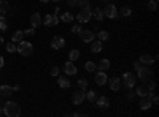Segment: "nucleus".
Listing matches in <instances>:
<instances>
[{
	"label": "nucleus",
	"instance_id": "1",
	"mask_svg": "<svg viewBox=\"0 0 159 117\" xmlns=\"http://www.w3.org/2000/svg\"><path fill=\"white\" fill-rule=\"evenodd\" d=\"M3 114L7 117H19L21 115V106L16 101H7L3 105Z\"/></svg>",
	"mask_w": 159,
	"mask_h": 117
},
{
	"label": "nucleus",
	"instance_id": "2",
	"mask_svg": "<svg viewBox=\"0 0 159 117\" xmlns=\"http://www.w3.org/2000/svg\"><path fill=\"white\" fill-rule=\"evenodd\" d=\"M16 52H19L22 57H29V56L34 54V46L29 41H21L16 46Z\"/></svg>",
	"mask_w": 159,
	"mask_h": 117
},
{
	"label": "nucleus",
	"instance_id": "3",
	"mask_svg": "<svg viewBox=\"0 0 159 117\" xmlns=\"http://www.w3.org/2000/svg\"><path fill=\"white\" fill-rule=\"evenodd\" d=\"M121 82H124V87L126 89H132V87L135 86V82H137V77H135L134 73H124Z\"/></svg>",
	"mask_w": 159,
	"mask_h": 117
},
{
	"label": "nucleus",
	"instance_id": "4",
	"mask_svg": "<svg viewBox=\"0 0 159 117\" xmlns=\"http://www.w3.org/2000/svg\"><path fill=\"white\" fill-rule=\"evenodd\" d=\"M57 13H59V8H56L52 15H46V18H45V21H43V24L46 25V27H54V25H57V22H59Z\"/></svg>",
	"mask_w": 159,
	"mask_h": 117
},
{
	"label": "nucleus",
	"instance_id": "5",
	"mask_svg": "<svg viewBox=\"0 0 159 117\" xmlns=\"http://www.w3.org/2000/svg\"><path fill=\"white\" fill-rule=\"evenodd\" d=\"M84 98H86V90H83V89L75 90L73 95H72V103L73 105H81L84 101Z\"/></svg>",
	"mask_w": 159,
	"mask_h": 117
},
{
	"label": "nucleus",
	"instance_id": "6",
	"mask_svg": "<svg viewBox=\"0 0 159 117\" xmlns=\"http://www.w3.org/2000/svg\"><path fill=\"white\" fill-rule=\"evenodd\" d=\"M78 36H80V40H81L83 43H91L96 38V33L91 32V30H83L81 29V30L78 32Z\"/></svg>",
	"mask_w": 159,
	"mask_h": 117
},
{
	"label": "nucleus",
	"instance_id": "7",
	"mask_svg": "<svg viewBox=\"0 0 159 117\" xmlns=\"http://www.w3.org/2000/svg\"><path fill=\"white\" fill-rule=\"evenodd\" d=\"M151 68H150V65H147V67H142L140 70H137V76H139V79L140 81H147L150 79V76H151Z\"/></svg>",
	"mask_w": 159,
	"mask_h": 117
},
{
	"label": "nucleus",
	"instance_id": "8",
	"mask_svg": "<svg viewBox=\"0 0 159 117\" xmlns=\"http://www.w3.org/2000/svg\"><path fill=\"white\" fill-rule=\"evenodd\" d=\"M75 18L78 19V22H89L91 18H92V11L91 10H81Z\"/></svg>",
	"mask_w": 159,
	"mask_h": 117
},
{
	"label": "nucleus",
	"instance_id": "9",
	"mask_svg": "<svg viewBox=\"0 0 159 117\" xmlns=\"http://www.w3.org/2000/svg\"><path fill=\"white\" fill-rule=\"evenodd\" d=\"M103 15L105 18H110V19H116L118 18V10L115 5H107L103 8Z\"/></svg>",
	"mask_w": 159,
	"mask_h": 117
},
{
	"label": "nucleus",
	"instance_id": "10",
	"mask_svg": "<svg viewBox=\"0 0 159 117\" xmlns=\"http://www.w3.org/2000/svg\"><path fill=\"white\" fill-rule=\"evenodd\" d=\"M121 77H118V76H113L111 79H110V89L113 90V92H119L121 90Z\"/></svg>",
	"mask_w": 159,
	"mask_h": 117
},
{
	"label": "nucleus",
	"instance_id": "11",
	"mask_svg": "<svg viewBox=\"0 0 159 117\" xmlns=\"http://www.w3.org/2000/svg\"><path fill=\"white\" fill-rule=\"evenodd\" d=\"M64 46H65V40L62 36H54L51 40V48L52 49H62Z\"/></svg>",
	"mask_w": 159,
	"mask_h": 117
},
{
	"label": "nucleus",
	"instance_id": "12",
	"mask_svg": "<svg viewBox=\"0 0 159 117\" xmlns=\"http://www.w3.org/2000/svg\"><path fill=\"white\" fill-rule=\"evenodd\" d=\"M64 71H65V74H69V76H73V74H76V67L73 65V62L72 60H69V62H65V65H64Z\"/></svg>",
	"mask_w": 159,
	"mask_h": 117
},
{
	"label": "nucleus",
	"instance_id": "13",
	"mask_svg": "<svg viewBox=\"0 0 159 117\" xmlns=\"http://www.w3.org/2000/svg\"><path fill=\"white\" fill-rule=\"evenodd\" d=\"M102 49H103V43L100 41V40H92L91 41V52H94V54H99V52H102Z\"/></svg>",
	"mask_w": 159,
	"mask_h": 117
},
{
	"label": "nucleus",
	"instance_id": "14",
	"mask_svg": "<svg viewBox=\"0 0 159 117\" xmlns=\"http://www.w3.org/2000/svg\"><path fill=\"white\" fill-rule=\"evenodd\" d=\"M96 105L99 106V108H102V109H107L108 106H110V100H108V97H99V98H96Z\"/></svg>",
	"mask_w": 159,
	"mask_h": 117
},
{
	"label": "nucleus",
	"instance_id": "15",
	"mask_svg": "<svg viewBox=\"0 0 159 117\" xmlns=\"http://www.w3.org/2000/svg\"><path fill=\"white\" fill-rule=\"evenodd\" d=\"M139 106H140V109H143V111H145V109H150V108L153 106V101H151L150 97H142Z\"/></svg>",
	"mask_w": 159,
	"mask_h": 117
},
{
	"label": "nucleus",
	"instance_id": "16",
	"mask_svg": "<svg viewBox=\"0 0 159 117\" xmlns=\"http://www.w3.org/2000/svg\"><path fill=\"white\" fill-rule=\"evenodd\" d=\"M107 81H108V77H107V74H105V71H99L96 74V84L97 86H105Z\"/></svg>",
	"mask_w": 159,
	"mask_h": 117
},
{
	"label": "nucleus",
	"instance_id": "17",
	"mask_svg": "<svg viewBox=\"0 0 159 117\" xmlns=\"http://www.w3.org/2000/svg\"><path fill=\"white\" fill-rule=\"evenodd\" d=\"M30 25L34 29H38L40 25H42V16H40L38 13H34V15L30 16Z\"/></svg>",
	"mask_w": 159,
	"mask_h": 117
},
{
	"label": "nucleus",
	"instance_id": "18",
	"mask_svg": "<svg viewBox=\"0 0 159 117\" xmlns=\"http://www.w3.org/2000/svg\"><path fill=\"white\" fill-rule=\"evenodd\" d=\"M154 57L153 56H150V54H143V56H140V62L143 63V65H150V67H151V65L154 63Z\"/></svg>",
	"mask_w": 159,
	"mask_h": 117
},
{
	"label": "nucleus",
	"instance_id": "19",
	"mask_svg": "<svg viewBox=\"0 0 159 117\" xmlns=\"http://www.w3.org/2000/svg\"><path fill=\"white\" fill-rule=\"evenodd\" d=\"M57 84H59L61 89H69L70 87V81H69V77H65V76L57 77Z\"/></svg>",
	"mask_w": 159,
	"mask_h": 117
},
{
	"label": "nucleus",
	"instance_id": "20",
	"mask_svg": "<svg viewBox=\"0 0 159 117\" xmlns=\"http://www.w3.org/2000/svg\"><path fill=\"white\" fill-rule=\"evenodd\" d=\"M97 68H99L100 71L110 70V60H108V59H102V60L99 62V65H97Z\"/></svg>",
	"mask_w": 159,
	"mask_h": 117
},
{
	"label": "nucleus",
	"instance_id": "21",
	"mask_svg": "<svg viewBox=\"0 0 159 117\" xmlns=\"http://www.w3.org/2000/svg\"><path fill=\"white\" fill-rule=\"evenodd\" d=\"M13 94V87L10 86H0V95L2 97H10Z\"/></svg>",
	"mask_w": 159,
	"mask_h": 117
},
{
	"label": "nucleus",
	"instance_id": "22",
	"mask_svg": "<svg viewBox=\"0 0 159 117\" xmlns=\"http://www.w3.org/2000/svg\"><path fill=\"white\" fill-rule=\"evenodd\" d=\"M22 36H24V32H22V30H18V32L13 33L11 41H13V43H21V41H22Z\"/></svg>",
	"mask_w": 159,
	"mask_h": 117
},
{
	"label": "nucleus",
	"instance_id": "23",
	"mask_svg": "<svg viewBox=\"0 0 159 117\" xmlns=\"http://www.w3.org/2000/svg\"><path fill=\"white\" fill-rule=\"evenodd\" d=\"M97 40H100V41H108V40H110V33H108L107 30H100V32L97 33Z\"/></svg>",
	"mask_w": 159,
	"mask_h": 117
},
{
	"label": "nucleus",
	"instance_id": "24",
	"mask_svg": "<svg viewBox=\"0 0 159 117\" xmlns=\"http://www.w3.org/2000/svg\"><path fill=\"white\" fill-rule=\"evenodd\" d=\"M135 94L139 95V97H147V94H148V87L147 86H139L137 87V90H135Z\"/></svg>",
	"mask_w": 159,
	"mask_h": 117
},
{
	"label": "nucleus",
	"instance_id": "25",
	"mask_svg": "<svg viewBox=\"0 0 159 117\" xmlns=\"http://www.w3.org/2000/svg\"><path fill=\"white\" fill-rule=\"evenodd\" d=\"M76 6H80L81 10H91L89 0H76Z\"/></svg>",
	"mask_w": 159,
	"mask_h": 117
},
{
	"label": "nucleus",
	"instance_id": "26",
	"mask_svg": "<svg viewBox=\"0 0 159 117\" xmlns=\"http://www.w3.org/2000/svg\"><path fill=\"white\" fill-rule=\"evenodd\" d=\"M94 18L100 22V21H103V18H105V15H103V10H100V8H96L94 10Z\"/></svg>",
	"mask_w": 159,
	"mask_h": 117
},
{
	"label": "nucleus",
	"instance_id": "27",
	"mask_svg": "<svg viewBox=\"0 0 159 117\" xmlns=\"http://www.w3.org/2000/svg\"><path fill=\"white\" fill-rule=\"evenodd\" d=\"M69 59H70L72 62L78 60V59H80V51H78V49H72L70 52H69Z\"/></svg>",
	"mask_w": 159,
	"mask_h": 117
},
{
	"label": "nucleus",
	"instance_id": "28",
	"mask_svg": "<svg viewBox=\"0 0 159 117\" xmlns=\"http://www.w3.org/2000/svg\"><path fill=\"white\" fill-rule=\"evenodd\" d=\"M84 68H86V71H89V73H94L96 68H97V65H96L94 62H86V63H84Z\"/></svg>",
	"mask_w": 159,
	"mask_h": 117
},
{
	"label": "nucleus",
	"instance_id": "29",
	"mask_svg": "<svg viewBox=\"0 0 159 117\" xmlns=\"http://www.w3.org/2000/svg\"><path fill=\"white\" fill-rule=\"evenodd\" d=\"M8 10H10V3L7 2V0H0V13L3 15V13H7Z\"/></svg>",
	"mask_w": 159,
	"mask_h": 117
},
{
	"label": "nucleus",
	"instance_id": "30",
	"mask_svg": "<svg viewBox=\"0 0 159 117\" xmlns=\"http://www.w3.org/2000/svg\"><path fill=\"white\" fill-rule=\"evenodd\" d=\"M86 98H88V101H91V103H96L97 95H96L94 90H88V92H86Z\"/></svg>",
	"mask_w": 159,
	"mask_h": 117
},
{
	"label": "nucleus",
	"instance_id": "31",
	"mask_svg": "<svg viewBox=\"0 0 159 117\" xmlns=\"http://www.w3.org/2000/svg\"><path fill=\"white\" fill-rule=\"evenodd\" d=\"M61 19H62V22H72L75 18H73V15H72V13H64Z\"/></svg>",
	"mask_w": 159,
	"mask_h": 117
},
{
	"label": "nucleus",
	"instance_id": "32",
	"mask_svg": "<svg viewBox=\"0 0 159 117\" xmlns=\"http://www.w3.org/2000/svg\"><path fill=\"white\" fill-rule=\"evenodd\" d=\"M119 13H121V16H123V18H127V16H130V15H132V10H130L129 6H123Z\"/></svg>",
	"mask_w": 159,
	"mask_h": 117
},
{
	"label": "nucleus",
	"instance_id": "33",
	"mask_svg": "<svg viewBox=\"0 0 159 117\" xmlns=\"http://www.w3.org/2000/svg\"><path fill=\"white\" fill-rule=\"evenodd\" d=\"M78 87L86 90L88 89V79H84V77H81V79H78Z\"/></svg>",
	"mask_w": 159,
	"mask_h": 117
},
{
	"label": "nucleus",
	"instance_id": "34",
	"mask_svg": "<svg viewBox=\"0 0 159 117\" xmlns=\"http://www.w3.org/2000/svg\"><path fill=\"white\" fill-rule=\"evenodd\" d=\"M8 29V22L3 16H0V30H7Z\"/></svg>",
	"mask_w": 159,
	"mask_h": 117
},
{
	"label": "nucleus",
	"instance_id": "35",
	"mask_svg": "<svg viewBox=\"0 0 159 117\" xmlns=\"http://www.w3.org/2000/svg\"><path fill=\"white\" fill-rule=\"evenodd\" d=\"M157 8V0H148V10L154 11Z\"/></svg>",
	"mask_w": 159,
	"mask_h": 117
},
{
	"label": "nucleus",
	"instance_id": "36",
	"mask_svg": "<svg viewBox=\"0 0 159 117\" xmlns=\"http://www.w3.org/2000/svg\"><path fill=\"white\" fill-rule=\"evenodd\" d=\"M7 51H8V52H16V44L15 43H7Z\"/></svg>",
	"mask_w": 159,
	"mask_h": 117
},
{
	"label": "nucleus",
	"instance_id": "37",
	"mask_svg": "<svg viewBox=\"0 0 159 117\" xmlns=\"http://www.w3.org/2000/svg\"><path fill=\"white\" fill-rule=\"evenodd\" d=\"M24 32V35L25 36H34V33H35V29L32 27V29H25V30H22Z\"/></svg>",
	"mask_w": 159,
	"mask_h": 117
},
{
	"label": "nucleus",
	"instance_id": "38",
	"mask_svg": "<svg viewBox=\"0 0 159 117\" xmlns=\"http://www.w3.org/2000/svg\"><path fill=\"white\" fill-rule=\"evenodd\" d=\"M59 71H61V68H59V67H51V71H49V73H51V76H57V74H59Z\"/></svg>",
	"mask_w": 159,
	"mask_h": 117
},
{
	"label": "nucleus",
	"instance_id": "39",
	"mask_svg": "<svg viewBox=\"0 0 159 117\" xmlns=\"http://www.w3.org/2000/svg\"><path fill=\"white\" fill-rule=\"evenodd\" d=\"M80 30H81V25H80V24H76V25H73V27H72V33H78Z\"/></svg>",
	"mask_w": 159,
	"mask_h": 117
},
{
	"label": "nucleus",
	"instance_id": "40",
	"mask_svg": "<svg viewBox=\"0 0 159 117\" xmlns=\"http://www.w3.org/2000/svg\"><path fill=\"white\" fill-rule=\"evenodd\" d=\"M126 97H127V100H132V98L135 97V92H132L130 89H127V95H126Z\"/></svg>",
	"mask_w": 159,
	"mask_h": 117
},
{
	"label": "nucleus",
	"instance_id": "41",
	"mask_svg": "<svg viewBox=\"0 0 159 117\" xmlns=\"http://www.w3.org/2000/svg\"><path fill=\"white\" fill-rule=\"evenodd\" d=\"M147 87H148V90H154V89H156V82H154V81H150V84H148Z\"/></svg>",
	"mask_w": 159,
	"mask_h": 117
},
{
	"label": "nucleus",
	"instance_id": "42",
	"mask_svg": "<svg viewBox=\"0 0 159 117\" xmlns=\"http://www.w3.org/2000/svg\"><path fill=\"white\" fill-rule=\"evenodd\" d=\"M142 67H143V63H142V62H140V60H139V62H135V63H134V68H135V70H140V68H142Z\"/></svg>",
	"mask_w": 159,
	"mask_h": 117
},
{
	"label": "nucleus",
	"instance_id": "43",
	"mask_svg": "<svg viewBox=\"0 0 159 117\" xmlns=\"http://www.w3.org/2000/svg\"><path fill=\"white\" fill-rule=\"evenodd\" d=\"M67 6H70V8L76 6V0H69V2H67Z\"/></svg>",
	"mask_w": 159,
	"mask_h": 117
},
{
	"label": "nucleus",
	"instance_id": "44",
	"mask_svg": "<svg viewBox=\"0 0 159 117\" xmlns=\"http://www.w3.org/2000/svg\"><path fill=\"white\" fill-rule=\"evenodd\" d=\"M151 101H153V105H157V103H159V98H157L156 95H153V97H151Z\"/></svg>",
	"mask_w": 159,
	"mask_h": 117
},
{
	"label": "nucleus",
	"instance_id": "45",
	"mask_svg": "<svg viewBox=\"0 0 159 117\" xmlns=\"http://www.w3.org/2000/svg\"><path fill=\"white\" fill-rule=\"evenodd\" d=\"M3 65H5V60H3V57H2V56H0V68H2Z\"/></svg>",
	"mask_w": 159,
	"mask_h": 117
},
{
	"label": "nucleus",
	"instance_id": "46",
	"mask_svg": "<svg viewBox=\"0 0 159 117\" xmlns=\"http://www.w3.org/2000/svg\"><path fill=\"white\" fill-rule=\"evenodd\" d=\"M18 90H21L19 86H13V92H18Z\"/></svg>",
	"mask_w": 159,
	"mask_h": 117
},
{
	"label": "nucleus",
	"instance_id": "47",
	"mask_svg": "<svg viewBox=\"0 0 159 117\" xmlns=\"http://www.w3.org/2000/svg\"><path fill=\"white\" fill-rule=\"evenodd\" d=\"M0 44H3V36L0 35Z\"/></svg>",
	"mask_w": 159,
	"mask_h": 117
},
{
	"label": "nucleus",
	"instance_id": "48",
	"mask_svg": "<svg viewBox=\"0 0 159 117\" xmlns=\"http://www.w3.org/2000/svg\"><path fill=\"white\" fill-rule=\"evenodd\" d=\"M3 114V106H0V115Z\"/></svg>",
	"mask_w": 159,
	"mask_h": 117
},
{
	"label": "nucleus",
	"instance_id": "49",
	"mask_svg": "<svg viewBox=\"0 0 159 117\" xmlns=\"http://www.w3.org/2000/svg\"><path fill=\"white\" fill-rule=\"evenodd\" d=\"M51 2H54V3H59V2H61V0H51Z\"/></svg>",
	"mask_w": 159,
	"mask_h": 117
},
{
	"label": "nucleus",
	"instance_id": "50",
	"mask_svg": "<svg viewBox=\"0 0 159 117\" xmlns=\"http://www.w3.org/2000/svg\"><path fill=\"white\" fill-rule=\"evenodd\" d=\"M40 2H42V3H48V0H40Z\"/></svg>",
	"mask_w": 159,
	"mask_h": 117
},
{
	"label": "nucleus",
	"instance_id": "51",
	"mask_svg": "<svg viewBox=\"0 0 159 117\" xmlns=\"http://www.w3.org/2000/svg\"><path fill=\"white\" fill-rule=\"evenodd\" d=\"M102 2H108V0H102Z\"/></svg>",
	"mask_w": 159,
	"mask_h": 117
}]
</instances>
